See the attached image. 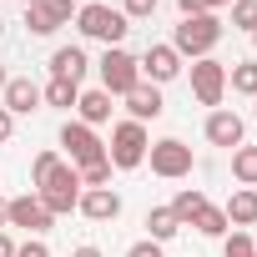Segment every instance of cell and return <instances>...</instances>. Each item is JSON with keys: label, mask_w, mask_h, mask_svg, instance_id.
<instances>
[{"label": "cell", "mask_w": 257, "mask_h": 257, "mask_svg": "<svg viewBox=\"0 0 257 257\" xmlns=\"http://www.w3.org/2000/svg\"><path fill=\"white\" fill-rule=\"evenodd\" d=\"M222 6H232V0H202V11H207V16H217Z\"/></svg>", "instance_id": "obj_35"}, {"label": "cell", "mask_w": 257, "mask_h": 257, "mask_svg": "<svg viewBox=\"0 0 257 257\" xmlns=\"http://www.w3.org/2000/svg\"><path fill=\"white\" fill-rule=\"evenodd\" d=\"M71 257H101V247H76Z\"/></svg>", "instance_id": "obj_36"}, {"label": "cell", "mask_w": 257, "mask_h": 257, "mask_svg": "<svg viewBox=\"0 0 257 257\" xmlns=\"http://www.w3.org/2000/svg\"><path fill=\"white\" fill-rule=\"evenodd\" d=\"M157 6L162 0H121V16L126 21H147V16H157Z\"/></svg>", "instance_id": "obj_29"}, {"label": "cell", "mask_w": 257, "mask_h": 257, "mask_svg": "<svg viewBox=\"0 0 257 257\" xmlns=\"http://www.w3.org/2000/svg\"><path fill=\"white\" fill-rule=\"evenodd\" d=\"M202 207H207V197L197 192V187H182L177 197H172V212H177V222L187 227V222H197L202 217Z\"/></svg>", "instance_id": "obj_19"}, {"label": "cell", "mask_w": 257, "mask_h": 257, "mask_svg": "<svg viewBox=\"0 0 257 257\" xmlns=\"http://www.w3.org/2000/svg\"><path fill=\"white\" fill-rule=\"evenodd\" d=\"M147 147H152V137H147V126H142V121H116L111 147H106V162H111L116 172H132V167L147 162Z\"/></svg>", "instance_id": "obj_3"}, {"label": "cell", "mask_w": 257, "mask_h": 257, "mask_svg": "<svg viewBox=\"0 0 257 257\" xmlns=\"http://www.w3.org/2000/svg\"><path fill=\"white\" fill-rule=\"evenodd\" d=\"M76 207H81V217H91V222H116V217H121V197H116L111 187H86Z\"/></svg>", "instance_id": "obj_13"}, {"label": "cell", "mask_w": 257, "mask_h": 257, "mask_svg": "<svg viewBox=\"0 0 257 257\" xmlns=\"http://www.w3.org/2000/svg\"><path fill=\"white\" fill-rule=\"evenodd\" d=\"M252 116H257V106H252Z\"/></svg>", "instance_id": "obj_41"}, {"label": "cell", "mask_w": 257, "mask_h": 257, "mask_svg": "<svg viewBox=\"0 0 257 257\" xmlns=\"http://www.w3.org/2000/svg\"><path fill=\"white\" fill-rule=\"evenodd\" d=\"M0 257H16V242H11V232H0Z\"/></svg>", "instance_id": "obj_34"}, {"label": "cell", "mask_w": 257, "mask_h": 257, "mask_svg": "<svg viewBox=\"0 0 257 257\" xmlns=\"http://www.w3.org/2000/svg\"><path fill=\"white\" fill-rule=\"evenodd\" d=\"M126 111H132V121H142V126H147V121H157L167 106H162V91L142 81L137 91H126Z\"/></svg>", "instance_id": "obj_15"}, {"label": "cell", "mask_w": 257, "mask_h": 257, "mask_svg": "<svg viewBox=\"0 0 257 257\" xmlns=\"http://www.w3.org/2000/svg\"><path fill=\"white\" fill-rule=\"evenodd\" d=\"M76 26H81V36H86V41H101L106 51H111V46H121V41H126V31H132V21H126L116 6H106V0H91V6H81V11H76Z\"/></svg>", "instance_id": "obj_1"}, {"label": "cell", "mask_w": 257, "mask_h": 257, "mask_svg": "<svg viewBox=\"0 0 257 257\" xmlns=\"http://www.w3.org/2000/svg\"><path fill=\"white\" fill-rule=\"evenodd\" d=\"M192 227H197V232H202V237H222V232H227V212H222V207H212V202H207V207H202V217H197V222H192Z\"/></svg>", "instance_id": "obj_24"}, {"label": "cell", "mask_w": 257, "mask_h": 257, "mask_svg": "<svg viewBox=\"0 0 257 257\" xmlns=\"http://www.w3.org/2000/svg\"><path fill=\"white\" fill-rule=\"evenodd\" d=\"M61 147H66V157H71L76 172L91 167V162H106V147H101V137L91 132L86 121H66V126H61Z\"/></svg>", "instance_id": "obj_6"}, {"label": "cell", "mask_w": 257, "mask_h": 257, "mask_svg": "<svg viewBox=\"0 0 257 257\" xmlns=\"http://www.w3.org/2000/svg\"><path fill=\"white\" fill-rule=\"evenodd\" d=\"M222 91H227V66L217 56H202L192 61V96L202 106H222Z\"/></svg>", "instance_id": "obj_8"}, {"label": "cell", "mask_w": 257, "mask_h": 257, "mask_svg": "<svg viewBox=\"0 0 257 257\" xmlns=\"http://www.w3.org/2000/svg\"><path fill=\"white\" fill-rule=\"evenodd\" d=\"M6 81H11V76H6V66H0V91H6Z\"/></svg>", "instance_id": "obj_38"}, {"label": "cell", "mask_w": 257, "mask_h": 257, "mask_svg": "<svg viewBox=\"0 0 257 257\" xmlns=\"http://www.w3.org/2000/svg\"><path fill=\"white\" fill-rule=\"evenodd\" d=\"M232 26L237 31H257V0H232Z\"/></svg>", "instance_id": "obj_25"}, {"label": "cell", "mask_w": 257, "mask_h": 257, "mask_svg": "<svg viewBox=\"0 0 257 257\" xmlns=\"http://www.w3.org/2000/svg\"><path fill=\"white\" fill-rule=\"evenodd\" d=\"M137 66H142V76H152V86H162V81H177V76H182V56H177L172 46H147V56H142Z\"/></svg>", "instance_id": "obj_12"}, {"label": "cell", "mask_w": 257, "mask_h": 257, "mask_svg": "<svg viewBox=\"0 0 257 257\" xmlns=\"http://www.w3.org/2000/svg\"><path fill=\"white\" fill-rule=\"evenodd\" d=\"M76 111H81V121L91 126V132H96V126L101 121H111V96L96 86V91H81V101H76Z\"/></svg>", "instance_id": "obj_18"}, {"label": "cell", "mask_w": 257, "mask_h": 257, "mask_svg": "<svg viewBox=\"0 0 257 257\" xmlns=\"http://www.w3.org/2000/svg\"><path fill=\"white\" fill-rule=\"evenodd\" d=\"M222 212H227L232 227H252V222H257V187H237L232 202H227Z\"/></svg>", "instance_id": "obj_17"}, {"label": "cell", "mask_w": 257, "mask_h": 257, "mask_svg": "<svg viewBox=\"0 0 257 257\" xmlns=\"http://www.w3.org/2000/svg\"><path fill=\"white\" fill-rule=\"evenodd\" d=\"M252 46H257V31H252Z\"/></svg>", "instance_id": "obj_40"}, {"label": "cell", "mask_w": 257, "mask_h": 257, "mask_svg": "<svg viewBox=\"0 0 257 257\" xmlns=\"http://www.w3.org/2000/svg\"><path fill=\"white\" fill-rule=\"evenodd\" d=\"M51 212L41 207V197L31 192V197H16V202H6V227H26L31 237H41V232H51Z\"/></svg>", "instance_id": "obj_10"}, {"label": "cell", "mask_w": 257, "mask_h": 257, "mask_svg": "<svg viewBox=\"0 0 257 257\" xmlns=\"http://www.w3.org/2000/svg\"><path fill=\"white\" fill-rule=\"evenodd\" d=\"M76 177H81V187H106V182H111V162H91V167H81Z\"/></svg>", "instance_id": "obj_28"}, {"label": "cell", "mask_w": 257, "mask_h": 257, "mask_svg": "<svg viewBox=\"0 0 257 257\" xmlns=\"http://www.w3.org/2000/svg\"><path fill=\"white\" fill-rule=\"evenodd\" d=\"M217 41H222V21H217V16H182V26H177V36H172V51L202 61V56L217 51Z\"/></svg>", "instance_id": "obj_2"}, {"label": "cell", "mask_w": 257, "mask_h": 257, "mask_svg": "<svg viewBox=\"0 0 257 257\" xmlns=\"http://www.w3.org/2000/svg\"><path fill=\"white\" fill-rule=\"evenodd\" d=\"M86 66H91V61H86V51H81V46H61V51L51 56V76H56V81H76V86H81Z\"/></svg>", "instance_id": "obj_16"}, {"label": "cell", "mask_w": 257, "mask_h": 257, "mask_svg": "<svg viewBox=\"0 0 257 257\" xmlns=\"http://www.w3.org/2000/svg\"><path fill=\"white\" fill-rule=\"evenodd\" d=\"M16 257H51V247H46L41 237H31L26 247H16Z\"/></svg>", "instance_id": "obj_31"}, {"label": "cell", "mask_w": 257, "mask_h": 257, "mask_svg": "<svg viewBox=\"0 0 257 257\" xmlns=\"http://www.w3.org/2000/svg\"><path fill=\"white\" fill-rule=\"evenodd\" d=\"M76 11H81L76 0H31L26 6V26H31V36H56Z\"/></svg>", "instance_id": "obj_9"}, {"label": "cell", "mask_w": 257, "mask_h": 257, "mask_svg": "<svg viewBox=\"0 0 257 257\" xmlns=\"http://www.w3.org/2000/svg\"><path fill=\"white\" fill-rule=\"evenodd\" d=\"M232 177H237L242 187H257V147L242 142V147L232 152Z\"/></svg>", "instance_id": "obj_21"}, {"label": "cell", "mask_w": 257, "mask_h": 257, "mask_svg": "<svg viewBox=\"0 0 257 257\" xmlns=\"http://www.w3.org/2000/svg\"><path fill=\"white\" fill-rule=\"evenodd\" d=\"M207 142L237 152V147H242V116H237V111H212V116H207Z\"/></svg>", "instance_id": "obj_14"}, {"label": "cell", "mask_w": 257, "mask_h": 257, "mask_svg": "<svg viewBox=\"0 0 257 257\" xmlns=\"http://www.w3.org/2000/svg\"><path fill=\"white\" fill-rule=\"evenodd\" d=\"M147 157H152V172H157V177H167V182H177V177H187V172H192V147H187V142H177V137L152 142V147H147Z\"/></svg>", "instance_id": "obj_7"}, {"label": "cell", "mask_w": 257, "mask_h": 257, "mask_svg": "<svg viewBox=\"0 0 257 257\" xmlns=\"http://www.w3.org/2000/svg\"><path fill=\"white\" fill-rule=\"evenodd\" d=\"M222 257H257V242H252L247 232H232V237L222 242Z\"/></svg>", "instance_id": "obj_26"}, {"label": "cell", "mask_w": 257, "mask_h": 257, "mask_svg": "<svg viewBox=\"0 0 257 257\" xmlns=\"http://www.w3.org/2000/svg\"><path fill=\"white\" fill-rule=\"evenodd\" d=\"M177 11H182V16H207V11H202V0H177Z\"/></svg>", "instance_id": "obj_33"}, {"label": "cell", "mask_w": 257, "mask_h": 257, "mask_svg": "<svg viewBox=\"0 0 257 257\" xmlns=\"http://www.w3.org/2000/svg\"><path fill=\"white\" fill-rule=\"evenodd\" d=\"M0 36H6V21H0Z\"/></svg>", "instance_id": "obj_39"}, {"label": "cell", "mask_w": 257, "mask_h": 257, "mask_svg": "<svg viewBox=\"0 0 257 257\" xmlns=\"http://www.w3.org/2000/svg\"><path fill=\"white\" fill-rule=\"evenodd\" d=\"M96 71H101V91H106V96H126V91L142 86V66H137V56L121 51V46H111V51L101 56Z\"/></svg>", "instance_id": "obj_5"}, {"label": "cell", "mask_w": 257, "mask_h": 257, "mask_svg": "<svg viewBox=\"0 0 257 257\" xmlns=\"http://www.w3.org/2000/svg\"><path fill=\"white\" fill-rule=\"evenodd\" d=\"M147 227H152V242H172V237L182 232V222H177L172 207H152V212H147Z\"/></svg>", "instance_id": "obj_20"}, {"label": "cell", "mask_w": 257, "mask_h": 257, "mask_svg": "<svg viewBox=\"0 0 257 257\" xmlns=\"http://www.w3.org/2000/svg\"><path fill=\"white\" fill-rule=\"evenodd\" d=\"M56 167H61V152H41V157H36V162H31V182H36V187H41V182H46V177H51V172H56Z\"/></svg>", "instance_id": "obj_27"}, {"label": "cell", "mask_w": 257, "mask_h": 257, "mask_svg": "<svg viewBox=\"0 0 257 257\" xmlns=\"http://www.w3.org/2000/svg\"><path fill=\"white\" fill-rule=\"evenodd\" d=\"M0 106H6L11 116H31V111L41 106V86H36L31 76H11L6 91H0Z\"/></svg>", "instance_id": "obj_11"}, {"label": "cell", "mask_w": 257, "mask_h": 257, "mask_svg": "<svg viewBox=\"0 0 257 257\" xmlns=\"http://www.w3.org/2000/svg\"><path fill=\"white\" fill-rule=\"evenodd\" d=\"M41 101H51V106H66V111H71V106L81 101V86H76V81H56V76H51V86L41 91Z\"/></svg>", "instance_id": "obj_23"}, {"label": "cell", "mask_w": 257, "mask_h": 257, "mask_svg": "<svg viewBox=\"0 0 257 257\" xmlns=\"http://www.w3.org/2000/svg\"><path fill=\"white\" fill-rule=\"evenodd\" d=\"M0 232H6V202H0Z\"/></svg>", "instance_id": "obj_37"}, {"label": "cell", "mask_w": 257, "mask_h": 257, "mask_svg": "<svg viewBox=\"0 0 257 257\" xmlns=\"http://www.w3.org/2000/svg\"><path fill=\"white\" fill-rule=\"evenodd\" d=\"M11 132H16V116H11L6 106H0V142H11Z\"/></svg>", "instance_id": "obj_32"}, {"label": "cell", "mask_w": 257, "mask_h": 257, "mask_svg": "<svg viewBox=\"0 0 257 257\" xmlns=\"http://www.w3.org/2000/svg\"><path fill=\"white\" fill-rule=\"evenodd\" d=\"M126 257H167V252H162V242L147 237V242H137V247H126Z\"/></svg>", "instance_id": "obj_30"}, {"label": "cell", "mask_w": 257, "mask_h": 257, "mask_svg": "<svg viewBox=\"0 0 257 257\" xmlns=\"http://www.w3.org/2000/svg\"><path fill=\"white\" fill-rule=\"evenodd\" d=\"M36 197H41V207H46L51 217H66V212L81 202V177H76V167H71V162H61V167L36 187Z\"/></svg>", "instance_id": "obj_4"}, {"label": "cell", "mask_w": 257, "mask_h": 257, "mask_svg": "<svg viewBox=\"0 0 257 257\" xmlns=\"http://www.w3.org/2000/svg\"><path fill=\"white\" fill-rule=\"evenodd\" d=\"M227 81H232L237 96H252V101H257V61H237V66L227 71Z\"/></svg>", "instance_id": "obj_22"}]
</instances>
